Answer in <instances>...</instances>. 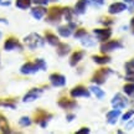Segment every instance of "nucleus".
Wrapping results in <instances>:
<instances>
[{"label": "nucleus", "mask_w": 134, "mask_h": 134, "mask_svg": "<svg viewBox=\"0 0 134 134\" xmlns=\"http://www.w3.org/2000/svg\"><path fill=\"white\" fill-rule=\"evenodd\" d=\"M31 0H16V6L19 9H27L30 6Z\"/></svg>", "instance_id": "obj_19"}, {"label": "nucleus", "mask_w": 134, "mask_h": 134, "mask_svg": "<svg viewBox=\"0 0 134 134\" xmlns=\"http://www.w3.org/2000/svg\"><path fill=\"white\" fill-rule=\"evenodd\" d=\"M71 96L72 97H88L90 96V92L87 91L85 87H82V86H78V87H75L73 90L71 91Z\"/></svg>", "instance_id": "obj_5"}, {"label": "nucleus", "mask_w": 134, "mask_h": 134, "mask_svg": "<svg viewBox=\"0 0 134 134\" xmlns=\"http://www.w3.org/2000/svg\"><path fill=\"white\" fill-rule=\"evenodd\" d=\"M133 113H134V110H129V112H127L124 115H123V120H128L133 115Z\"/></svg>", "instance_id": "obj_27"}, {"label": "nucleus", "mask_w": 134, "mask_h": 134, "mask_svg": "<svg viewBox=\"0 0 134 134\" xmlns=\"http://www.w3.org/2000/svg\"><path fill=\"white\" fill-rule=\"evenodd\" d=\"M91 91L93 92V93H94L98 98H103V97H104V92L102 91L100 88H98V87H94V86L91 87Z\"/></svg>", "instance_id": "obj_22"}, {"label": "nucleus", "mask_w": 134, "mask_h": 134, "mask_svg": "<svg viewBox=\"0 0 134 134\" xmlns=\"http://www.w3.org/2000/svg\"><path fill=\"white\" fill-rule=\"evenodd\" d=\"M45 14H46V10L42 9V8H35V9H32V15L35 18H37V19H40Z\"/></svg>", "instance_id": "obj_20"}, {"label": "nucleus", "mask_w": 134, "mask_h": 134, "mask_svg": "<svg viewBox=\"0 0 134 134\" xmlns=\"http://www.w3.org/2000/svg\"><path fill=\"white\" fill-rule=\"evenodd\" d=\"M0 130H1L3 133H9V132H10L9 123H8L6 118H5L1 113H0Z\"/></svg>", "instance_id": "obj_13"}, {"label": "nucleus", "mask_w": 134, "mask_h": 134, "mask_svg": "<svg viewBox=\"0 0 134 134\" xmlns=\"http://www.w3.org/2000/svg\"><path fill=\"white\" fill-rule=\"evenodd\" d=\"M0 37H1V32H0Z\"/></svg>", "instance_id": "obj_34"}, {"label": "nucleus", "mask_w": 134, "mask_h": 134, "mask_svg": "<svg viewBox=\"0 0 134 134\" xmlns=\"http://www.w3.org/2000/svg\"><path fill=\"white\" fill-rule=\"evenodd\" d=\"M61 15H62V10L60 9V8H51L50 11H48V20H51V21L60 20Z\"/></svg>", "instance_id": "obj_8"}, {"label": "nucleus", "mask_w": 134, "mask_h": 134, "mask_svg": "<svg viewBox=\"0 0 134 134\" xmlns=\"http://www.w3.org/2000/svg\"><path fill=\"white\" fill-rule=\"evenodd\" d=\"M110 70H108V68H102V70H98V71L94 73V76H93V78H92V81L96 82V83H98V85H100V83H103V82L105 81V78H107V75L108 73H110Z\"/></svg>", "instance_id": "obj_2"}, {"label": "nucleus", "mask_w": 134, "mask_h": 134, "mask_svg": "<svg viewBox=\"0 0 134 134\" xmlns=\"http://www.w3.org/2000/svg\"><path fill=\"white\" fill-rule=\"evenodd\" d=\"M50 80H51L53 86L60 87V86H63V85H65V77L61 76V75H57V73L51 75V76H50Z\"/></svg>", "instance_id": "obj_9"}, {"label": "nucleus", "mask_w": 134, "mask_h": 134, "mask_svg": "<svg viewBox=\"0 0 134 134\" xmlns=\"http://www.w3.org/2000/svg\"><path fill=\"white\" fill-rule=\"evenodd\" d=\"M82 56H83V52H82V51H77V52H75L73 55H72L71 60H70V63H71L72 66H75V65H76V63L82 58Z\"/></svg>", "instance_id": "obj_15"}, {"label": "nucleus", "mask_w": 134, "mask_h": 134, "mask_svg": "<svg viewBox=\"0 0 134 134\" xmlns=\"http://www.w3.org/2000/svg\"><path fill=\"white\" fill-rule=\"evenodd\" d=\"M127 99H125L123 96H120V94H117V96L113 98V100H112V105L114 107V108H118V109H120V108H124L125 105H127Z\"/></svg>", "instance_id": "obj_4"}, {"label": "nucleus", "mask_w": 134, "mask_h": 134, "mask_svg": "<svg viewBox=\"0 0 134 134\" xmlns=\"http://www.w3.org/2000/svg\"><path fill=\"white\" fill-rule=\"evenodd\" d=\"M46 37H47L48 42L52 43V45H55V43H57V42H58L57 37H56V36H55L53 34H51V32H46Z\"/></svg>", "instance_id": "obj_23"}, {"label": "nucleus", "mask_w": 134, "mask_h": 134, "mask_svg": "<svg viewBox=\"0 0 134 134\" xmlns=\"http://www.w3.org/2000/svg\"><path fill=\"white\" fill-rule=\"evenodd\" d=\"M40 93H41V91H40V90H37V88H34V90H31V91H29L27 93H26V96L24 97V102H30V100L36 99V98L40 96Z\"/></svg>", "instance_id": "obj_11"}, {"label": "nucleus", "mask_w": 134, "mask_h": 134, "mask_svg": "<svg viewBox=\"0 0 134 134\" xmlns=\"http://www.w3.org/2000/svg\"><path fill=\"white\" fill-rule=\"evenodd\" d=\"M93 61L99 65H104V63H108L110 61V58L108 56H93Z\"/></svg>", "instance_id": "obj_17"}, {"label": "nucleus", "mask_w": 134, "mask_h": 134, "mask_svg": "<svg viewBox=\"0 0 134 134\" xmlns=\"http://www.w3.org/2000/svg\"><path fill=\"white\" fill-rule=\"evenodd\" d=\"M58 32L61 34L62 36H65V37H66V36H68V35L71 34V31H70V29H68V27H60V29H58Z\"/></svg>", "instance_id": "obj_25"}, {"label": "nucleus", "mask_w": 134, "mask_h": 134, "mask_svg": "<svg viewBox=\"0 0 134 134\" xmlns=\"http://www.w3.org/2000/svg\"><path fill=\"white\" fill-rule=\"evenodd\" d=\"M86 31H85V30L82 29V30H78V31H77L76 32V37H81V36H83V35H86Z\"/></svg>", "instance_id": "obj_29"}, {"label": "nucleus", "mask_w": 134, "mask_h": 134, "mask_svg": "<svg viewBox=\"0 0 134 134\" xmlns=\"http://www.w3.org/2000/svg\"><path fill=\"white\" fill-rule=\"evenodd\" d=\"M125 8H127V6H125V4H123V3H114V4H112L109 6L108 11H109L110 14H118L120 11H123Z\"/></svg>", "instance_id": "obj_10"}, {"label": "nucleus", "mask_w": 134, "mask_h": 134, "mask_svg": "<svg viewBox=\"0 0 134 134\" xmlns=\"http://www.w3.org/2000/svg\"><path fill=\"white\" fill-rule=\"evenodd\" d=\"M94 34L98 36V38H99L100 41H105V40L109 38L112 31L109 29H96L94 30Z\"/></svg>", "instance_id": "obj_6"}, {"label": "nucleus", "mask_w": 134, "mask_h": 134, "mask_svg": "<svg viewBox=\"0 0 134 134\" xmlns=\"http://www.w3.org/2000/svg\"><path fill=\"white\" fill-rule=\"evenodd\" d=\"M132 27H133V32H134V19L132 20Z\"/></svg>", "instance_id": "obj_33"}, {"label": "nucleus", "mask_w": 134, "mask_h": 134, "mask_svg": "<svg viewBox=\"0 0 134 134\" xmlns=\"http://www.w3.org/2000/svg\"><path fill=\"white\" fill-rule=\"evenodd\" d=\"M120 112L119 110H112V112H109L108 114H107V118H108V122L109 123H115V120H117V117H119Z\"/></svg>", "instance_id": "obj_16"}, {"label": "nucleus", "mask_w": 134, "mask_h": 134, "mask_svg": "<svg viewBox=\"0 0 134 134\" xmlns=\"http://www.w3.org/2000/svg\"><path fill=\"white\" fill-rule=\"evenodd\" d=\"M58 104L61 105L62 108H72L76 105V102H73L71 99H67V98H62V99L58 102Z\"/></svg>", "instance_id": "obj_14"}, {"label": "nucleus", "mask_w": 134, "mask_h": 134, "mask_svg": "<svg viewBox=\"0 0 134 134\" xmlns=\"http://www.w3.org/2000/svg\"><path fill=\"white\" fill-rule=\"evenodd\" d=\"M48 0H34V3H36V4H47Z\"/></svg>", "instance_id": "obj_30"}, {"label": "nucleus", "mask_w": 134, "mask_h": 134, "mask_svg": "<svg viewBox=\"0 0 134 134\" xmlns=\"http://www.w3.org/2000/svg\"><path fill=\"white\" fill-rule=\"evenodd\" d=\"M122 45H120L119 41H109V42L104 43L103 46H102V51L105 52V51H110V50H114V48H118L120 47Z\"/></svg>", "instance_id": "obj_12"}, {"label": "nucleus", "mask_w": 134, "mask_h": 134, "mask_svg": "<svg viewBox=\"0 0 134 134\" xmlns=\"http://www.w3.org/2000/svg\"><path fill=\"white\" fill-rule=\"evenodd\" d=\"M16 47H20V45H19V42H18V40L14 37L8 38L4 43V48L6 51H11V50H14V48H16Z\"/></svg>", "instance_id": "obj_7"}, {"label": "nucleus", "mask_w": 134, "mask_h": 134, "mask_svg": "<svg viewBox=\"0 0 134 134\" xmlns=\"http://www.w3.org/2000/svg\"><path fill=\"white\" fill-rule=\"evenodd\" d=\"M124 92L127 94H133L134 93V83H128V85H125Z\"/></svg>", "instance_id": "obj_24"}, {"label": "nucleus", "mask_w": 134, "mask_h": 134, "mask_svg": "<svg viewBox=\"0 0 134 134\" xmlns=\"http://www.w3.org/2000/svg\"><path fill=\"white\" fill-rule=\"evenodd\" d=\"M40 63H43V61L41 60H37L36 62H27L25 63L24 66L21 67V72L23 73H34L35 71L38 70V65Z\"/></svg>", "instance_id": "obj_3"}, {"label": "nucleus", "mask_w": 134, "mask_h": 134, "mask_svg": "<svg viewBox=\"0 0 134 134\" xmlns=\"http://www.w3.org/2000/svg\"><path fill=\"white\" fill-rule=\"evenodd\" d=\"M57 51L60 55H65V53H67L70 51V47H68V45H66V43H60Z\"/></svg>", "instance_id": "obj_21"}, {"label": "nucleus", "mask_w": 134, "mask_h": 134, "mask_svg": "<svg viewBox=\"0 0 134 134\" xmlns=\"http://www.w3.org/2000/svg\"><path fill=\"white\" fill-rule=\"evenodd\" d=\"M11 4V0H0V5L1 6H9Z\"/></svg>", "instance_id": "obj_28"}, {"label": "nucleus", "mask_w": 134, "mask_h": 134, "mask_svg": "<svg viewBox=\"0 0 134 134\" xmlns=\"http://www.w3.org/2000/svg\"><path fill=\"white\" fill-rule=\"evenodd\" d=\"M20 124L21 125H29L30 124V119L27 117H23L21 119H20Z\"/></svg>", "instance_id": "obj_26"}, {"label": "nucleus", "mask_w": 134, "mask_h": 134, "mask_svg": "<svg viewBox=\"0 0 134 134\" xmlns=\"http://www.w3.org/2000/svg\"><path fill=\"white\" fill-rule=\"evenodd\" d=\"M86 5H87V0H80L78 3L76 4V11L77 13H85V10H86Z\"/></svg>", "instance_id": "obj_18"}, {"label": "nucleus", "mask_w": 134, "mask_h": 134, "mask_svg": "<svg viewBox=\"0 0 134 134\" xmlns=\"http://www.w3.org/2000/svg\"><path fill=\"white\" fill-rule=\"evenodd\" d=\"M93 1H96V3H99V4H102V3H103V0H93Z\"/></svg>", "instance_id": "obj_32"}, {"label": "nucleus", "mask_w": 134, "mask_h": 134, "mask_svg": "<svg viewBox=\"0 0 134 134\" xmlns=\"http://www.w3.org/2000/svg\"><path fill=\"white\" fill-rule=\"evenodd\" d=\"M133 127H134V119L132 120V122H130L129 124L127 125V129H132V128H133Z\"/></svg>", "instance_id": "obj_31"}, {"label": "nucleus", "mask_w": 134, "mask_h": 134, "mask_svg": "<svg viewBox=\"0 0 134 134\" xmlns=\"http://www.w3.org/2000/svg\"><path fill=\"white\" fill-rule=\"evenodd\" d=\"M25 42L27 43V46H29L31 50L36 48L37 46H42V40H41V37H40L38 35H36V34L29 35L27 37L25 38Z\"/></svg>", "instance_id": "obj_1"}]
</instances>
